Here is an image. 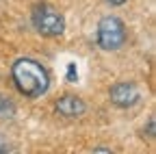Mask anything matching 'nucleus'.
<instances>
[{
	"label": "nucleus",
	"instance_id": "nucleus-9",
	"mask_svg": "<svg viewBox=\"0 0 156 154\" xmlns=\"http://www.w3.org/2000/svg\"><path fill=\"white\" fill-rule=\"evenodd\" d=\"M5 150H9V145H7V143H2V141H0V152H5Z\"/></svg>",
	"mask_w": 156,
	"mask_h": 154
},
{
	"label": "nucleus",
	"instance_id": "nucleus-8",
	"mask_svg": "<svg viewBox=\"0 0 156 154\" xmlns=\"http://www.w3.org/2000/svg\"><path fill=\"white\" fill-rule=\"evenodd\" d=\"M108 2H111V5H124L126 0H108Z\"/></svg>",
	"mask_w": 156,
	"mask_h": 154
},
{
	"label": "nucleus",
	"instance_id": "nucleus-7",
	"mask_svg": "<svg viewBox=\"0 0 156 154\" xmlns=\"http://www.w3.org/2000/svg\"><path fill=\"white\" fill-rule=\"evenodd\" d=\"M147 139H154V120L147 122Z\"/></svg>",
	"mask_w": 156,
	"mask_h": 154
},
{
	"label": "nucleus",
	"instance_id": "nucleus-2",
	"mask_svg": "<svg viewBox=\"0 0 156 154\" xmlns=\"http://www.w3.org/2000/svg\"><path fill=\"white\" fill-rule=\"evenodd\" d=\"M33 26L46 37H56L65 30V20L54 7L37 5L33 9Z\"/></svg>",
	"mask_w": 156,
	"mask_h": 154
},
{
	"label": "nucleus",
	"instance_id": "nucleus-3",
	"mask_svg": "<svg viewBox=\"0 0 156 154\" xmlns=\"http://www.w3.org/2000/svg\"><path fill=\"white\" fill-rule=\"evenodd\" d=\"M126 41V26L119 17L106 15L98 24V44L104 50H117Z\"/></svg>",
	"mask_w": 156,
	"mask_h": 154
},
{
	"label": "nucleus",
	"instance_id": "nucleus-5",
	"mask_svg": "<svg viewBox=\"0 0 156 154\" xmlns=\"http://www.w3.org/2000/svg\"><path fill=\"white\" fill-rule=\"evenodd\" d=\"M56 111L63 117H76V115L85 113V102L76 95H63V98L56 100Z\"/></svg>",
	"mask_w": 156,
	"mask_h": 154
},
{
	"label": "nucleus",
	"instance_id": "nucleus-4",
	"mask_svg": "<svg viewBox=\"0 0 156 154\" xmlns=\"http://www.w3.org/2000/svg\"><path fill=\"white\" fill-rule=\"evenodd\" d=\"M111 102L119 109L132 106L136 100H139V89H136L132 83H117L111 87Z\"/></svg>",
	"mask_w": 156,
	"mask_h": 154
},
{
	"label": "nucleus",
	"instance_id": "nucleus-1",
	"mask_svg": "<svg viewBox=\"0 0 156 154\" xmlns=\"http://www.w3.org/2000/svg\"><path fill=\"white\" fill-rule=\"evenodd\" d=\"M13 83L28 98H37L48 89V72L33 59H20L11 67Z\"/></svg>",
	"mask_w": 156,
	"mask_h": 154
},
{
	"label": "nucleus",
	"instance_id": "nucleus-6",
	"mask_svg": "<svg viewBox=\"0 0 156 154\" xmlns=\"http://www.w3.org/2000/svg\"><path fill=\"white\" fill-rule=\"evenodd\" d=\"M15 106L9 98H5V95H0V115H13Z\"/></svg>",
	"mask_w": 156,
	"mask_h": 154
}]
</instances>
